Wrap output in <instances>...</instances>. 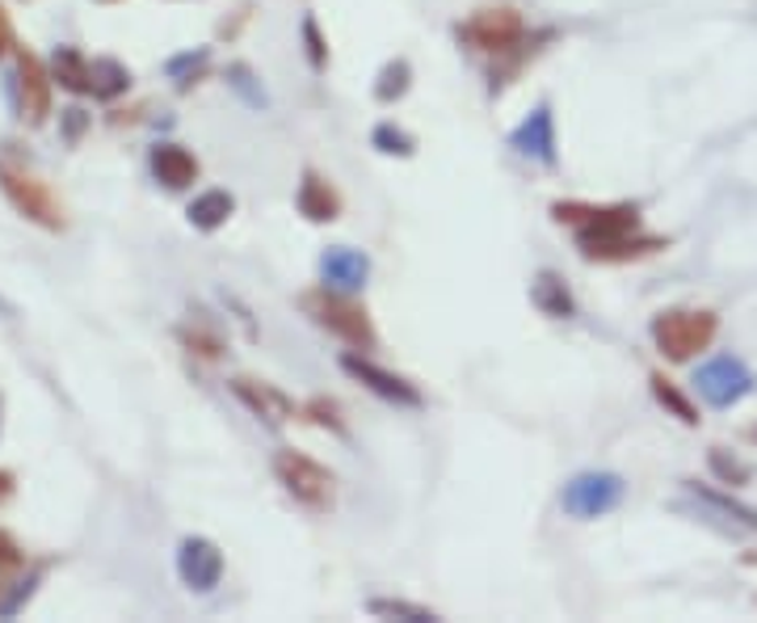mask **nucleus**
<instances>
[{
  "label": "nucleus",
  "instance_id": "nucleus-6",
  "mask_svg": "<svg viewBox=\"0 0 757 623\" xmlns=\"http://www.w3.org/2000/svg\"><path fill=\"white\" fill-rule=\"evenodd\" d=\"M623 502V480L615 472H581L564 484L560 505L572 518H602Z\"/></svg>",
  "mask_w": 757,
  "mask_h": 623
},
{
  "label": "nucleus",
  "instance_id": "nucleus-17",
  "mask_svg": "<svg viewBox=\"0 0 757 623\" xmlns=\"http://www.w3.org/2000/svg\"><path fill=\"white\" fill-rule=\"evenodd\" d=\"M530 299H535V308L544 312V316H551V320H568V316L577 312L572 291H568L564 278H560V274H551V270H544V274L530 283Z\"/></svg>",
  "mask_w": 757,
  "mask_h": 623
},
{
  "label": "nucleus",
  "instance_id": "nucleus-21",
  "mask_svg": "<svg viewBox=\"0 0 757 623\" xmlns=\"http://www.w3.org/2000/svg\"><path fill=\"white\" fill-rule=\"evenodd\" d=\"M648 384H652V392H657V401H661V405L669 408V413H673V417H678L682 426H699V413H694V405H690L687 396L678 392V384H673V380H665V375H652Z\"/></svg>",
  "mask_w": 757,
  "mask_h": 623
},
{
  "label": "nucleus",
  "instance_id": "nucleus-27",
  "mask_svg": "<svg viewBox=\"0 0 757 623\" xmlns=\"http://www.w3.org/2000/svg\"><path fill=\"white\" fill-rule=\"evenodd\" d=\"M232 85H237L240 94L249 97V106H265V94H261V89H253V73H249V68H244V64H237V68H232Z\"/></svg>",
  "mask_w": 757,
  "mask_h": 623
},
{
  "label": "nucleus",
  "instance_id": "nucleus-11",
  "mask_svg": "<svg viewBox=\"0 0 757 623\" xmlns=\"http://www.w3.org/2000/svg\"><path fill=\"white\" fill-rule=\"evenodd\" d=\"M320 278H325V287H332V291L366 287V278H371V258L358 253V249H350V244H332V249H325V258H320Z\"/></svg>",
  "mask_w": 757,
  "mask_h": 623
},
{
  "label": "nucleus",
  "instance_id": "nucleus-23",
  "mask_svg": "<svg viewBox=\"0 0 757 623\" xmlns=\"http://www.w3.org/2000/svg\"><path fill=\"white\" fill-rule=\"evenodd\" d=\"M371 615H383V620H404V623H434L438 615L417 606V602H401V599H371L366 602Z\"/></svg>",
  "mask_w": 757,
  "mask_h": 623
},
{
  "label": "nucleus",
  "instance_id": "nucleus-15",
  "mask_svg": "<svg viewBox=\"0 0 757 623\" xmlns=\"http://www.w3.org/2000/svg\"><path fill=\"white\" fill-rule=\"evenodd\" d=\"M232 392H237L240 401L253 408L257 417H265L270 426H283L286 417H295V405L286 401L278 387L257 384V380H232Z\"/></svg>",
  "mask_w": 757,
  "mask_h": 623
},
{
  "label": "nucleus",
  "instance_id": "nucleus-16",
  "mask_svg": "<svg viewBox=\"0 0 757 623\" xmlns=\"http://www.w3.org/2000/svg\"><path fill=\"white\" fill-rule=\"evenodd\" d=\"M152 173L165 182L168 190H186L198 182V161L182 144H156L152 147Z\"/></svg>",
  "mask_w": 757,
  "mask_h": 623
},
{
  "label": "nucleus",
  "instance_id": "nucleus-26",
  "mask_svg": "<svg viewBox=\"0 0 757 623\" xmlns=\"http://www.w3.org/2000/svg\"><path fill=\"white\" fill-rule=\"evenodd\" d=\"M304 417H308V422H316V426H329L332 434H345V422H341V408L332 405V401H325V396H316V401H308V405H304Z\"/></svg>",
  "mask_w": 757,
  "mask_h": 623
},
{
  "label": "nucleus",
  "instance_id": "nucleus-20",
  "mask_svg": "<svg viewBox=\"0 0 757 623\" xmlns=\"http://www.w3.org/2000/svg\"><path fill=\"white\" fill-rule=\"evenodd\" d=\"M55 76H59V85H68L76 94H94V64H85L76 51L55 55Z\"/></svg>",
  "mask_w": 757,
  "mask_h": 623
},
{
  "label": "nucleus",
  "instance_id": "nucleus-31",
  "mask_svg": "<svg viewBox=\"0 0 757 623\" xmlns=\"http://www.w3.org/2000/svg\"><path fill=\"white\" fill-rule=\"evenodd\" d=\"M9 489H13V480H9V472H0V502L9 498Z\"/></svg>",
  "mask_w": 757,
  "mask_h": 623
},
{
  "label": "nucleus",
  "instance_id": "nucleus-3",
  "mask_svg": "<svg viewBox=\"0 0 757 623\" xmlns=\"http://www.w3.org/2000/svg\"><path fill=\"white\" fill-rule=\"evenodd\" d=\"M551 216L568 223L581 244H593V240H611V237H627V232H639V211L618 203V207H590V203H556Z\"/></svg>",
  "mask_w": 757,
  "mask_h": 623
},
{
  "label": "nucleus",
  "instance_id": "nucleus-25",
  "mask_svg": "<svg viewBox=\"0 0 757 623\" xmlns=\"http://www.w3.org/2000/svg\"><path fill=\"white\" fill-rule=\"evenodd\" d=\"M127 68H119V64H110V59H97L94 64V94H101V97H114V94H122L127 89Z\"/></svg>",
  "mask_w": 757,
  "mask_h": 623
},
{
  "label": "nucleus",
  "instance_id": "nucleus-2",
  "mask_svg": "<svg viewBox=\"0 0 757 623\" xmlns=\"http://www.w3.org/2000/svg\"><path fill=\"white\" fill-rule=\"evenodd\" d=\"M304 308L311 312V320L316 325H325L329 334H337L341 341H350V346H358V350H375V325H371V316H366V308H358L354 299H345V291H308L304 295Z\"/></svg>",
  "mask_w": 757,
  "mask_h": 623
},
{
  "label": "nucleus",
  "instance_id": "nucleus-30",
  "mask_svg": "<svg viewBox=\"0 0 757 623\" xmlns=\"http://www.w3.org/2000/svg\"><path fill=\"white\" fill-rule=\"evenodd\" d=\"M18 560H22V551H18V544H13V539H9L4 531H0V569H13Z\"/></svg>",
  "mask_w": 757,
  "mask_h": 623
},
{
  "label": "nucleus",
  "instance_id": "nucleus-13",
  "mask_svg": "<svg viewBox=\"0 0 757 623\" xmlns=\"http://www.w3.org/2000/svg\"><path fill=\"white\" fill-rule=\"evenodd\" d=\"M295 203H299V216H308L311 223H332V219L341 216V194H337V186H332L329 177H320L316 168L304 173Z\"/></svg>",
  "mask_w": 757,
  "mask_h": 623
},
{
  "label": "nucleus",
  "instance_id": "nucleus-14",
  "mask_svg": "<svg viewBox=\"0 0 757 623\" xmlns=\"http://www.w3.org/2000/svg\"><path fill=\"white\" fill-rule=\"evenodd\" d=\"M665 249V240L657 237H639V232H627V237H611V240H593V244H581V253L590 262H636V258H648Z\"/></svg>",
  "mask_w": 757,
  "mask_h": 623
},
{
  "label": "nucleus",
  "instance_id": "nucleus-9",
  "mask_svg": "<svg viewBox=\"0 0 757 623\" xmlns=\"http://www.w3.org/2000/svg\"><path fill=\"white\" fill-rule=\"evenodd\" d=\"M341 367L354 375L358 384H366L371 392H375V396L392 401V405H408V408L421 405V392L408 384L404 375H392V371H383V367H375V362L362 359V354H345V359H341Z\"/></svg>",
  "mask_w": 757,
  "mask_h": 623
},
{
  "label": "nucleus",
  "instance_id": "nucleus-1",
  "mask_svg": "<svg viewBox=\"0 0 757 623\" xmlns=\"http://www.w3.org/2000/svg\"><path fill=\"white\" fill-rule=\"evenodd\" d=\"M720 329V316L707 308H673L652 320V341L669 362H687L707 350Z\"/></svg>",
  "mask_w": 757,
  "mask_h": 623
},
{
  "label": "nucleus",
  "instance_id": "nucleus-18",
  "mask_svg": "<svg viewBox=\"0 0 757 623\" xmlns=\"http://www.w3.org/2000/svg\"><path fill=\"white\" fill-rule=\"evenodd\" d=\"M47 106H51L47 73H43V64H39L34 55H25L22 51V110L39 122L43 114H47Z\"/></svg>",
  "mask_w": 757,
  "mask_h": 623
},
{
  "label": "nucleus",
  "instance_id": "nucleus-19",
  "mask_svg": "<svg viewBox=\"0 0 757 623\" xmlns=\"http://www.w3.org/2000/svg\"><path fill=\"white\" fill-rule=\"evenodd\" d=\"M232 211H237V198H232V194L207 190L189 203V223L202 228V232H215V228H223V223L232 219Z\"/></svg>",
  "mask_w": 757,
  "mask_h": 623
},
{
  "label": "nucleus",
  "instance_id": "nucleus-4",
  "mask_svg": "<svg viewBox=\"0 0 757 623\" xmlns=\"http://www.w3.org/2000/svg\"><path fill=\"white\" fill-rule=\"evenodd\" d=\"M274 477L283 480L286 493L299 505H308V510H329L332 505V484L337 480H332L329 468H320L304 451H278L274 456Z\"/></svg>",
  "mask_w": 757,
  "mask_h": 623
},
{
  "label": "nucleus",
  "instance_id": "nucleus-22",
  "mask_svg": "<svg viewBox=\"0 0 757 623\" xmlns=\"http://www.w3.org/2000/svg\"><path fill=\"white\" fill-rule=\"evenodd\" d=\"M408 80H413V68H408V59H392L383 73H378V85H375V97L383 101V106H392V101H401L404 94H408Z\"/></svg>",
  "mask_w": 757,
  "mask_h": 623
},
{
  "label": "nucleus",
  "instance_id": "nucleus-24",
  "mask_svg": "<svg viewBox=\"0 0 757 623\" xmlns=\"http://www.w3.org/2000/svg\"><path fill=\"white\" fill-rule=\"evenodd\" d=\"M371 140H375V147H378V152H387V156H413V147H417V144H413V135H408V131H401L396 122H378Z\"/></svg>",
  "mask_w": 757,
  "mask_h": 623
},
{
  "label": "nucleus",
  "instance_id": "nucleus-7",
  "mask_svg": "<svg viewBox=\"0 0 757 623\" xmlns=\"http://www.w3.org/2000/svg\"><path fill=\"white\" fill-rule=\"evenodd\" d=\"M0 186H4V194L13 198V207L22 216H30L34 223H43V228H64V207L55 203V194L39 177H30L22 168L0 165Z\"/></svg>",
  "mask_w": 757,
  "mask_h": 623
},
{
  "label": "nucleus",
  "instance_id": "nucleus-5",
  "mask_svg": "<svg viewBox=\"0 0 757 623\" xmlns=\"http://www.w3.org/2000/svg\"><path fill=\"white\" fill-rule=\"evenodd\" d=\"M522 34H526V25H522V13L514 4H489L459 25V39L475 51H489V55H505V51L522 47Z\"/></svg>",
  "mask_w": 757,
  "mask_h": 623
},
{
  "label": "nucleus",
  "instance_id": "nucleus-28",
  "mask_svg": "<svg viewBox=\"0 0 757 623\" xmlns=\"http://www.w3.org/2000/svg\"><path fill=\"white\" fill-rule=\"evenodd\" d=\"M304 39H308V55H311V64L316 68H325L329 64V51H325V39H320V30H316V22H304Z\"/></svg>",
  "mask_w": 757,
  "mask_h": 623
},
{
  "label": "nucleus",
  "instance_id": "nucleus-10",
  "mask_svg": "<svg viewBox=\"0 0 757 623\" xmlns=\"http://www.w3.org/2000/svg\"><path fill=\"white\" fill-rule=\"evenodd\" d=\"M177 569H182V581H186L189 590L207 594V590L219 586V577H223V556H219V548H215L211 539H186L182 551H177Z\"/></svg>",
  "mask_w": 757,
  "mask_h": 623
},
{
  "label": "nucleus",
  "instance_id": "nucleus-29",
  "mask_svg": "<svg viewBox=\"0 0 757 623\" xmlns=\"http://www.w3.org/2000/svg\"><path fill=\"white\" fill-rule=\"evenodd\" d=\"M711 463H715V468H720V472H724V477L733 480V484H740V480L749 477V468H745V463H728V459L720 456V451H715V456H711Z\"/></svg>",
  "mask_w": 757,
  "mask_h": 623
},
{
  "label": "nucleus",
  "instance_id": "nucleus-12",
  "mask_svg": "<svg viewBox=\"0 0 757 623\" xmlns=\"http://www.w3.org/2000/svg\"><path fill=\"white\" fill-rule=\"evenodd\" d=\"M509 144L518 147L522 156H530V161L556 165V119H551V106H535V114L514 131Z\"/></svg>",
  "mask_w": 757,
  "mask_h": 623
},
{
  "label": "nucleus",
  "instance_id": "nucleus-8",
  "mask_svg": "<svg viewBox=\"0 0 757 623\" xmlns=\"http://www.w3.org/2000/svg\"><path fill=\"white\" fill-rule=\"evenodd\" d=\"M694 384H699V392L707 396L711 405L724 408V405H733V401H740V396L754 387V375L745 371V362L715 359V362H707V367H699Z\"/></svg>",
  "mask_w": 757,
  "mask_h": 623
}]
</instances>
